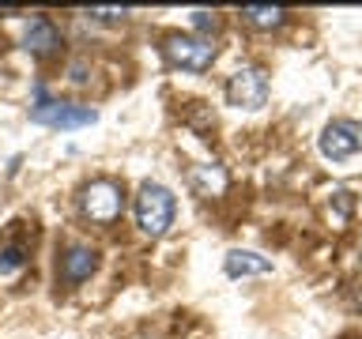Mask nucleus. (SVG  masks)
<instances>
[{
  "mask_svg": "<svg viewBox=\"0 0 362 339\" xmlns=\"http://www.w3.org/2000/svg\"><path fill=\"white\" fill-rule=\"evenodd\" d=\"M174 211H177V200L166 185L147 181V185L136 192V222H140V230L147 237H163L170 226H174Z\"/></svg>",
  "mask_w": 362,
  "mask_h": 339,
  "instance_id": "obj_1",
  "label": "nucleus"
},
{
  "mask_svg": "<svg viewBox=\"0 0 362 339\" xmlns=\"http://www.w3.org/2000/svg\"><path fill=\"white\" fill-rule=\"evenodd\" d=\"M163 53L174 68H185V72H204L215 61V45L204 34H170L163 42Z\"/></svg>",
  "mask_w": 362,
  "mask_h": 339,
  "instance_id": "obj_2",
  "label": "nucleus"
},
{
  "mask_svg": "<svg viewBox=\"0 0 362 339\" xmlns=\"http://www.w3.org/2000/svg\"><path fill=\"white\" fill-rule=\"evenodd\" d=\"M226 102L234 109H260L268 102V76L260 68H238L226 79Z\"/></svg>",
  "mask_w": 362,
  "mask_h": 339,
  "instance_id": "obj_3",
  "label": "nucleus"
},
{
  "mask_svg": "<svg viewBox=\"0 0 362 339\" xmlns=\"http://www.w3.org/2000/svg\"><path fill=\"white\" fill-rule=\"evenodd\" d=\"M321 155L332 158V162H344V158L358 155L362 151V121H351V117H339L332 124H325L321 132Z\"/></svg>",
  "mask_w": 362,
  "mask_h": 339,
  "instance_id": "obj_4",
  "label": "nucleus"
},
{
  "mask_svg": "<svg viewBox=\"0 0 362 339\" xmlns=\"http://www.w3.org/2000/svg\"><path fill=\"white\" fill-rule=\"evenodd\" d=\"M34 124H45V129H83V124H95L98 113L90 106H76V102H38L30 109Z\"/></svg>",
  "mask_w": 362,
  "mask_h": 339,
  "instance_id": "obj_5",
  "label": "nucleus"
},
{
  "mask_svg": "<svg viewBox=\"0 0 362 339\" xmlns=\"http://www.w3.org/2000/svg\"><path fill=\"white\" fill-rule=\"evenodd\" d=\"M79 203H83L87 219H95L102 226L113 222L121 215V189H117V181H110V177L90 181V185L83 189V196H79Z\"/></svg>",
  "mask_w": 362,
  "mask_h": 339,
  "instance_id": "obj_6",
  "label": "nucleus"
},
{
  "mask_svg": "<svg viewBox=\"0 0 362 339\" xmlns=\"http://www.w3.org/2000/svg\"><path fill=\"white\" fill-rule=\"evenodd\" d=\"M27 49L38 53V56H49L61 49V34H57V27L49 19H34L27 27Z\"/></svg>",
  "mask_w": 362,
  "mask_h": 339,
  "instance_id": "obj_7",
  "label": "nucleus"
},
{
  "mask_svg": "<svg viewBox=\"0 0 362 339\" xmlns=\"http://www.w3.org/2000/svg\"><path fill=\"white\" fill-rule=\"evenodd\" d=\"M272 271V260L268 256H257V253H245V249H230L226 253V275H264Z\"/></svg>",
  "mask_w": 362,
  "mask_h": 339,
  "instance_id": "obj_8",
  "label": "nucleus"
},
{
  "mask_svg": "<svg viewBox=\"0 0 362 339\" xmlns=\"http://www.w3.org/2000/svg\"><path fill=\"white\" fill-rule=\"evenodd\" d=\"M95 253L90 249H83V245H76V249H68L64 253V260H61V275L68 279V282H83L90 271H95Z\"/></svg>",
  "mask_w": 362,
  "mask_h": 339,
  "instance_id": "obj_9",
  "label": "nucleus"
},
{
  "mask_svg": "<svg viewBox=\"0 0 362 339\" xmlns=\"http://www.w3.org/2000/svg\"><path fill=\"white\" fill-rule=\"evenodd\" d=\"M192 185H197L200 196H219V192L226 189V174L223 166H192Z\"/></svg>",
  "mask_w": 362,
  "mask_h": 339,
  "instance_id": "obj_10",
  "label": "nucleus"
},
{
  "mask_svg": "<svg viewBox=\"0 0 362 339\" xmlns=\"http://www.w3.org/2000/svg\"><path fill=\"white\" fill-rule=\"evenodd\" d=\"M242 19L249 23V27H257V30H272V27H283L287 11H283V8H260V4H245V8H242Z\"/></svg>",
  "mask_w": 362,
  "mask_h": 339,
  "instance_id": "obj_11",
  "label": "nucleus"
},
{
  "mask_svg": "<svg viewBox=\"0 0 362 339\" xmlns=\"http://www.w3.org/2000/svg\"><path fill=\"white\" fill-rule=\"evenodd\" d=\"M23 268V249H4V253H0V275H11V271H19Z\"/></svg>",
  "mask_w": 362,
  "mask_h": 339,
  "instance_id": "obj_12",
  "label": "nucleus"
},
{
  "mask_svg": "<svg viewBox=\"0 0 362 339\" xmlns=\"http://www.w3.org/2000/svg\"><path fill=\"white\" fill-rule=\"evenodd\" d=\"M87 16H95V19H102V23H121L124 16H129V8H90Z\"/></svg>",
  "mask_w": 362,
  "mask_h": 339,
  "instance_id": "obj_13",
  "label": "nucleus"
},
{
  "mask_svg": "<svg viewBox=\"0 0 362 339\" xmlns=\"http://www.w3.org/2000/svg\"><path fill=\"white\" fill-rule=\"evenodd\" d=\"M192 27L197 30H215V16L211 11H192Z\"/></svg>",
  "mask_w": 362,
  "mask_h": 339,
  "instance_id": "obj_14",
  "label": "nucleus"
}]
</instances>
